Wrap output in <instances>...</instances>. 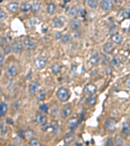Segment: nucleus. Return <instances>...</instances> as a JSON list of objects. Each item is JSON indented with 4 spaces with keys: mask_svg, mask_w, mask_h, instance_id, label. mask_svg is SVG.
<instances>
[{
    "mask_svg": "<svg viewBox=\"0 0 130 146\" xmlns=\"http://www.w3.org/2000/svg\"><path fill=\"white\" fill-rule=\"evenodd\" d=\"M115 49V47L112 43L108 42L106 43L103 46V51L107 54H112Z\"/></svg>",
    "mask_w": 130,
    "mask_h": 146,
    "instance_id": "10",
    "label": "nucleus"
},
{
    "mask_svg": "<svg viewBox=\"0 0 130 146\" xmlns=\"http://www.w3.org/2000/svg\"><path fill=\"white\" fill-rule=\"evenodd\" d=\"M129 1H130V0H129Z\"/></svg>",
    "mask_w": 130,
    "mask_h": 146,
    "instance_id": "51",
    "label": "nucleus"
},
{
    "mask_svg": "<svg viewBox=\"0 0 130 146\" xmlns=\"http://www.w3.org/2000/svg\"><path fill=\"white\" fill-rule=\"evenodd\" d=\"M113 3L111 0H103L101 3V8L103 10H107L111 9L113 7Z\"/></svg>",
    "mask_w": 130,
    "mask_h": 146,
    "instance_id": "12",
    "label": "nucleus"
},
{
    "mask_svg": "<svg viewBox=\"0 0 130 146\" xmlns=\"http://www.w3.org/2000/svg\"><path fill=\"white\" fill-rule=\"evenodd\" d=\"M2 1H3V0H1V2H2Z\"/></svg>",
    "mask_w": 130,
    "mask_h": 146,
    "instance_id": "50",
    "label": "nucleus"
},
{
    "mask_svg": "<svg viewBox=\"0 0 130 146\" xmlns=\"http://www.w3.org/2000/svg\"><path fill=\"white\" fill-rule=\"evenodd\" d=\"M3 60H4V56H3V55H0V62H1V64H2Z\"/></svg>",
    "mask_w": 130,
    "mask_h": 146,
    "instance_id": "47",
    "label": "nucleus"
},
{
    "mask_svg": "<svg viewBox=\"0 0 130 146\" xmlns=\"http://www.w3.org/2000/svg\"><path fill=\"white\" fill-rule=\"evenodd\" d=\"M113 63L116 66H119V64H120V61L119 60V58L117 57H115L113 59Z\"/></svg>",
    "mask_w": 130,
    "mask_h": 146,
    "instance_id": "43",
    "label": "nucleus"
},
{
    "mask_svg": "<svg viewBox=\"0 0 130 146\" xmlns=\"http://www.w3.org/2000/svg\"><path fill=\"white\" fill-rule=\"evenodd\" d=\"M100 62V57L99 55L97 53L92 54L90 56V59H89V62H90V65L93 66H95L98 64Z\"/></svg>",
    "mask_w": 130,
    "mask_h": 146,
    "instance_id": "9",
    "label": "nucleus"
},
{
    "mask_svg": "<svg viewBox=\"0 0 130 146\" xmlns=\"http://www.w3.org/2000/svg\"><path fill=\"white\" fill-rule=\"evenodd\" d=\"M61 36H62V35H61V33H59V32L55 34V38L56 39H61Z\"/></svg>",
    "mask_w": 130,
    "mask_h": 146,
    "instance_id": "44",
    "label": "nucleus"
},
{
    "mask_svg": "<svg viewBox=\"0 0 130 146\" xmlns=\"http://www.w3.org/2000/svg\"><path fill=\"white\" fill-rule=\"evenodd\" d=\"M57 114H58V110H57V108H53V109H52V115L53 116L56 117L57 116Z\"/></svg>",
    "mask_w": 130,
    "mask_h": 146,
    "instance_id": "40",
    "label": "nucleus"
},
{
    "mask_svg": "<svg viewBox=\"0 0 130 146\" xmlns=\"http://www.w3.org/2000/svg\"><path fill=\"white\" fill-rule=\"evenodd\" d=\"M39 20H37L36 19V18H33L32 19L30 20V23H31V26H35L36 23H40V22H36V21H38Z\"/></svg>",
    "mask_w": 130,
    "mask_h": 146,
    "instance_id": "39",
    "label": "nucleus"
},
{
    "mask_svg": "<svg viewBox=\"0 0 130 146\" xmlns=\"http://www.w3.org/2000/svg\"><path fill=\"white\" fill-rule=\"evenodd\" d=\"M36 119L37 123L41 125H45L47 122V117L41 113L37 114L36 117Z\"/></svg>",
    "mask_w": 130,
    "mask_h": 146,
    "instance_id": "11",
    "label": "nucleus"
},
{
    "mask_svg": "<svg viewBox=\"0 0 130 146\" xmlns=\"http://www.w3.org/2000/svg\"><path fill=\"white\" fill-rule=\"evenodd\" d=\"M23 45L27 50H32L35 48V43L28 37H25L23 39Z\"/></svg>",
    "mask_w": 130,
    "mask_h": 146,
    "instance_id": "7",
    "label": "nucleus"
},
{
    "mask_svg": "<svg viewBox=\"0 0 130 146\" xmlns=\"http://www.w3.org/2000/svg\"><path fill=\"white\" fill-rule=\"evenodd\" d=\"M6 73L8 76H10V77H14V76H15L17 74L16 68L13 65L10 66L7 69Z\"/></svg>",
    "mask_w": 130,
    "mask_h": 146,
    "instance_id": "15",
    "label": "nucleus"
},
{
    "mask_svg": "<svg viewBox=\"0 0 130 146\" xmlns=\"http://www.w3.org/2000/svg\"><path fill=\"white\" fill-rule=\"evenodd\" d=\"M97 90V87L93 83H88L85 86V92L90 96H92L95 94Z\"/></svg>",
    "mask_w": 130,
    "mask_h": 146,
    "instance_id": "5",
    "label": "nucleus"
},
{
    "mask_svg": "<svg viewBox=\"0 0 130 146\" xmlns=\"http://www.w3.org/2000/svg\"><path fill=\"white\" fill-rule=\"evenodd\" d=\"M111 40L115 44H120L123 40V36L120 34H115L111 38Z\"/></svg>",
    "mask_w": 130,
    "mask_h": 146,
    "instance_id": "17",
    "label": "nucleus"
},
{
    "mask_svg": "<svg viewBox=\"0 0 130 146\" xmlns=\"http://www.w3.org/2000/svg\"><path fill=\"white\" fill-rule=\"evenodd\" d=\"M66 18L64 17L63 16H59L57 18H56L54 20L53 22V26L54 27H61L63 26V25L65 24L66 22Z\"/></svg>",
    "mask_w": 130,
    "mask_h": 146,
    "instance_id": "6",
    "label": "nucleus"
},
{
    "mask_svg": "<svg viewBox=\"0 0 130 146\" xmlns=\"http://www.w3.org/2000/svg\"><path fill=\"white\" fill-rule=\"evenodd\" d=\"M122 131L125 135H128L130 134V122H124L122 125Z\"/></svg>",
    "mask_w": 130,
    "mask_h": 146,
    "instance_id": "18",
    "label": "nucleus"
},
{
    "mask_svg": "<svg viewBox=\"0 0 130 146\" xmlns=\"http://www.w3.org/2000/svg\"><path fill=\"white\" fill-rule=\"evenodd\" d=\"M71 112H72V109H71V108L66 106V107L63 109L62 111H61V116H62L63 118L65 119V118H66L67 117L70 115Z\"/></svg>",
    "mask_w": 130,
    "mask_h": 146,
    "instance_id": "20",
    "label": "nucleus"
},
{
    "mask_svg": "<svg viewBox=\"0 0 130 146\" xmlns=\"http://www.w3.org/2000/svg\"><path fill=\"white\" fill-rule=\"evenodd\" d=\"M40 7H41V6H40V3L38 2V1H35V2L31 4V10L33 12L36 13L40 10Z\"/></svg>",
    "mask_w": 130,
    "mask_h": 146,
    "instance_id": "21",
    "label": "nucleus"
},
{
    "mask_svg": "<svg viewBox=\"0 0 130 146\" xmlns=\"http://www.w3.org/2000/svg\"><path fill=\"white\" fill-rule=\"evenodd\" d=\"M45 97H46V94L44 92H41L39 94V95L37 97V100L38 101H42L45 99Z\"/></svg>",
    "mask_w": 130,
    "mask_h": 146,
    "instance_id": "33",
    "label": "nucleus"
},
{
    "mask_svg": "<svg viewBox=\"0 0 130 146\" xmlns=\"http://www.w3.org/2000/svg\"><path fill=\"white\" fill-rule=\"evenodd\" d=\"M70 92L68 88L65 87H61L57 92V96L60 101L63 102L68 101L70 97Z\"/></svg>",
    "mask_w": 130,
    "mask_h": 146,
    "instance_id": "1",
    "label": "nucleus"
},
{
    "mask_svg": "<svg viewBox=\"0 0 130 146\" xmlns=\"http://www.w3.org/2000/svg\"><path fill=\"white\" fill-rule=\"evenodd\" d=\"M126 86H128V87H130V79L126 81Z\"/></svg>",
    "mask_w": 130,
    "mask_h": 146,
    "instance_id": "48",
    "label": "nucleus"
},
{
    "mask_svg": "<svg viewBox=\"0 0 130 146\" xmlns=\"http://www.w3.org/2000/svg\"><path fill=\"white\" fill-rule=\"evenodd\" d=\"M7 18V14L3 10L0 11V19L1 20H4Z\"/></svg>",
    "mask_w": 130,
    "mask_h": 146,
    "instance_id": "36",
    "label": "nucleus"
},
{
    "mask_svg": "<svg viewBox=\"0 0 130 146\" xmlns=\"http://www.w3.org/2000/svg\"><path fill=\"white\" fill-rule=\"evenodd\" d=\"M86 4L90 8H94L97 7L98 2L97 0H87L86 1Z\"/></svg>",
    "mask_w": 130,
    "mask_h": 146,
    "instance_id": "28",
    "label": "nucleus"
},
{
    "mask_svg": "<svg viewBox=\"0 0 130 146\" xmlns=\"http://www.w3.org/2000/svg\"><path fill=\"white\" fill-rule=\"evenodd\" d=\"M68 124H69L70 129L71 131L73 132L75 129L76 128L77 125L79 123V121L77 118H71L70 119H68Z\"/></svg>",
    "mask_w": 130,
    "mask_h": 146,
    "instance_id": "13",
    "label": "nucleus"
},
{
    "mask_svg": "<svg viewBox=\"0 0 130 146\" xmlns=\"http://www.w3.org/2000/svg\"><path fill=\"white\" fill-rule=\"evenodd\" d=\"M18 136H19L20 138H23L25 137V136H26V134H25L23 130L20 129L19 131H18Z\"/></svg>",
    "mask_w": 130,
    "mask_h": 146,
    "instance_id": "41",
    "label": "nucleus"
},
{
    "mask_svg": "<svg viewBox=\"0 0 130 146\" xmlns=\"http://www.w3.org/2000/svg\"><path fill=\"white\" fill-rule=\"evenodd\" d=\"M96 102V96H90L89 98L86 99V104H87L89 106H92V105H95Z\"/></svg>",
    "mask_w": 130,
    "mask_h": 146,
    "instance_id": "26",
    "label": "nucleus"
},
{
    "mask_svg": "<svg viewBox=\"0 0 130 146\" xmlns=\"http://www.w3.org/2000/svg\"><path fill=\"white\" fill-rule=\"evenodd\" d=\"M1 135H5V133L6 132V129H5V126H4L3 123H1Z\"/></svg>",
    "mask_w": 130,
    "mask_h": 146,
    "instance_id": "42",
    "label": "nucleus"
},
{
    "mask_svg": "<svg viewBox=\"0 0 130 146\" xmlns=\"http://www.w3.org/2000/svg\"><path fill=\"white\" fill-rule=\"evenodd\" d=\"M113 142H112V140H111V138H109L108 140L106 142V145H112Z\"/></svg>",
    "mask_w": 130,
    "mask_h": 146,
    "instance_id": "46",
    "label": "nucleus"
},
{
    "mask_svg": "<svg viewBox=\"0 0 130 146\" xmlns=\"http://www.w3.org/2000/svg\"><path fill=\"white\" fill-rule=\"evenodd\" d=\"M20 9L22 12H27L31 9V5L27 2H24L21 5Z\"/></svg>",
    "mask_w": 130,
    "mask_h": 146,
    "instance_id": "25",
    "label": "nucleus"
},
{
    "mask_svg": "<svg viewBox=\"0 0 130 146\" xmlns=\"http://www.w3.org/2000/svg\"><path fill=\"white\" fill-rule=\"evenodd\" d=\"M129 34H130V27H129Z\"/></svg>",
    "mask_w": 130,
    "mask_h": 146,
    "instance_id": "49",
    "label": "nucleus"
},
{
    "mask_svg": "<svg viewBox=\"0 0 130 146\" xmlns=\"http://www.w3.org/2000/svg\"><path fill=\"white\" fill-rule=\"evenodd\" d=\"M77 12H78V9H77L76 7H72L70 9L69 12H68V14H69L70 16L75 17L77 15Z\"/></svg>",
    "mask_w": 130,
    "mask_h": 146,
    "instance_id": "29",
    "label": "nucleus"
},
{
    "mask_svg": "<svg viewBox=\"0 0 130 146\" xmlns=\"http://www.w3.org/2000/svg\"><path fill=\"white\" fill-rule=\"evenodd\" d=\"M18 3L17 2H11L9 3L7 6L8 10L10 12H15L18 9Z\"/></svg>",
    "mask_w": 130,
    "mask_h": 146,
    "instance_id": "16",
    "label": "nucleus"
},
{
    "mask_svg": "<svg viewBox=\"0 0 130 146\" xmlns=\"http://www.w3.org/2000/svg\"><path fill=\"white\" fill-rule=\"evenodd\" d=\"M7 123L8 124L12 125L14 123V121H13L11 118H8V119H7Z\"/></svg>",
    "mask_w": 130,
    "mask_h": 146,
    "instance_id": "45",
    "label": "nucleus"
},
{
    "mask_svg": "<svg viewBox=\"0 0 130 146\" xmlns=\"http://www.w3.org/2000/svg\"><path fill=\"white\" fill-rule=\"evenodd\" d=\"M115 145H122L123 144V139L122 136L119 134H116L115 136Z\"/></svg>",
    "mask_w": 130,
    "mask_h": 146,
    "instance_id": "24",
    "label": "nucleus"
},
{
    "mask_svg": "<svg viewBox=\"0 0 130 146\" xmlns=\"http://www.w3.org/2000/svg\"><path fill=\"white\" fill-rule=\"evenodd\" d=\"M35 135V132L31 129H29L26 131V136L27 138H30L33 137V136Z\"/></svg>",
    "mask_w": 130,
    "mask_h": 146,
    "instance_id": "34",
    "label": "nucleus"
},
{
    "mask_svg": "<svg viewBox=\"0 0 130 146\" xmlns=\"http://www.w3.org/2000/svg\"><path fill=\"white\" fill-rule=\"evenodd\" d=\"M81 24V22L79 20H75L72 21L70 24V29L72 30H76L80 27Z\"/></svg>",
    "mask_w": 130,
    "mask_h": 146,
    "instance_id": "19",
    "label": "nucleus"
},
{
    "mask_svg": "<svg viewBox=\"0 0 130 146\" xmlns=\"http://www.w3.org/2000/svg\"><path fill=\"white\" fill-rule=\"evenodd\" d=\"M73 138H73V136L72 134H66V135H65V138H64V142H65V144H68L73 141Z\"/></svg>",
    "mask_w": 130,
    "mask_h": 146,
    "instance_id": "27",
    "label": "nucleus"
},
{
    "mask_svg": "<svg viewBox=\"0 0 130 146\" xmlns=\"http://www.w3.org/2000/svg\"><path fill=\"white\" fill-rule=\"evenodd\" d=\"M85 14V11L83 9H78V12H77V15L81 17H83Z\"/></svg>",
    "mask_w": 130,
    "mask_h": 146,
    "instance_id": "37",
    "label": "nucleus"
},
{
    "mask_svg": "<svg viewBox=\"0 0 130 146\" xmlns=\"http://www.w3.org/2000/svg\"><path fill=\"white\" fill-rule=\"evenodd\" d=\"M116 120L114 119H108L105 123V128L107 131L113 132L115 130L116 127Z\"/></svg>",
    "mask_w": 130,
    "mask_h": 146,
    "instance_id": "3",
    "label": "nucleus"
},
{
    "mask_svg": "<svg viewBox=\"0 0 130 146\" xmlns=\"http://www.w3.org/2000/svg\"><path fill=\"white\" fill-rule=\"evenodd\" d=\"M122 16L124 18H130V9H125L122 11Z\"/></svg>",
    "mask_w": 130,
    "mask_h": 146,
    "instance_id": "31",
    "label": "nucleus"
},
{
    "mask_svg": "<svg viewBox=\"0 0 130 146\" xmlns=\"http://www.w3.org/2000/svg\"><path fill=\"white\" fill-rule=\"evenodd\" d=\"M51 69H52V72L53 74H57V73H59L62 69V65L59 62H55L52 64Z\"/></svg>",
    "mask_w": 130,
    "mask_h": 146,
    "instance_id": "14",
    "label": "nucleus"
},
{
    "mask_svg": "<svg viewBox=\"0 0 130 146\" xmlns=\"http://www.w3.org/2000/svg\"><path fill=\"white\" fill-rule=\"evenodd\" d=\"M39 108L42 112H44V113L48 112V105H46V104H45V103L42 104V105H40V106H39Z\"/></svg>",
    "mask_w": 130,
    "mask_h": 146,
    "instance_id": "32",
    "label": "nucleus"
},
{
    "mask_svg": "<svg viewBox=\"0 0 130 146\" xmlns=\"http://www.w3.org/2000/svg\"><path fill=\"white\" fill-rule=\"evenodd\" d=\"M11 49L14 53H22L23 51V46L22 42L15 41L12 44Z\"/></svg>",
    "mask_w": 130,
    "mask_h": 146,
    "instance_id": "4",
    "label": "nucleus"
},
{
    "mask_svg": "<svg viewBox=\"0 0 130 146\" xmlns=\"http://www.w3.org/2000/svg\"><path fill=\"white\" fill-rule=\"evenodd\" d=\"M72 38H71V36L68 34H66V35H65L64 36H62V39H61V40H62V42L64 43V44H66V43L69 42L71 40Z\"/></svg>",
    "mask_w": 130,
    "mask_h": 146,
    "instance_id": "30",
    "label": "nucleus"
},
{
    "mask_svg": "<svg viewBox=\"0 0 130 146\" xmlns=\"http://www.w3.org/2000/svg\"><path fill=\"white\" fill-rule=\"evenodd\" d=\"M47 64V60L44 57H39L34 61V66L35 69H41L44 68Z\"/></svg>",
    "mask_w": 130,
    "mask_h": 146,
    "instance_id": "2",
    "label": "nucleus"
},
{
    "mask_svg": "<svg viewBox=\"0 0 130 146\" xmlns=\"http://www.w3.org/2000/svg\"><path fill=\"white\" fill-rule=\"evenodd\" d=\"M55 9H56V6L54 3H50L47 6V12L49 14H53V13L55 12Z\"/></svg>",
    "mask_w": 130,
    "mask_h": 146,
    "instance_id": "23",
    "label": "nucleus"
},
{
    "mask_svg": "<svg viewBox=\"0 0 130 146\" xmlns=\"http://www.w3.org/2000/svg\"><path fill=\"white\" fill-rule=\"evenodd\" d=\"M7 111V105L5 102H3L0 105V116L1 117L4 116Z\"/></svg>",
    "mask_w": 130,
    "mask_h": 146,
    "instance_id": "22",
    "label": "nucleus"
},
{
    "mask_svg": "<svg viewBox=\"0 0 130 146\" xmlns=\"http://www.w3.org/2000/svg\"><path fill=\"white\" fill-rule=\"evenodd\" d=\"M10 51H12L11 47L6 46L5 48H4V53H5V55H7V54H9V53L10 52Z\"/></svg>",
    "mask_w": 130,
    "mask_h": 146,
    "instance_id": "38",
    "label": "nucleus"
},
{
    "mask_svg": "<svg viewBox=\"0 0 130 146\" xmlns=\"http://www.w3.org/2000/svg\"><path fill=\"white\" fill-rule=\"evenodd\" d=\"M30 144H31V145H35V146L40 145V142H39L36 139H33V140H31V141L30 142Z\"/></svg>",
    "mask_w": 130,
    "mask_h": 146,
    "instance_id": "35",
    "label": "nucleus"
},
{
    "mask_svg": "<svg viewBox=\"0 0 130 146\" xmlns=\"http://www.w3.org/2000/svg\"><path fill=\"white\" fill-rule=\"evenodd\" d=\"M39 85L37 82H30L29 85V92L31 95H35L38 91L39 89Z\"/></svg>",
    "mask_w": 130,
    "mask_h": 146,
    "instance_id": "8",
    "label": "nucleus"
}]
</instances>
